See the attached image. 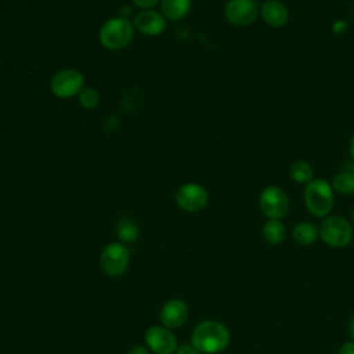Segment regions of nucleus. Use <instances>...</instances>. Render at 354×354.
Listing matches in <instances>:
<instances>
[{
	"instance_id": "obj_1",
	"label": "nucleus",
	"mask_w": 354,
	"mask_h": 354,
	"mask_svg": "<svg viewBox=\"0 0 354 354\" xmlns=\"http://www.w3.org/2000/svg\"><path fill=\"white\" fill-rule=\"evenodd\" d=\"M189 343L202 354H216L228 346L230 332L224 324L205 319L194 328Z\"/></svg>"
},
{
	"instance_id": "obj_2",
	"label": "nucleus",
	"mask_w": 354,
	"mask_h": 354,
	"mask_svg": "<svg viewBox=\"0 0 354 354\" xmlns=\"http://www.w3.org/2000/svg\"><path fill=\"white\" fill-rule=\"evenodd\" d=\"M335 194L329 181L313 178L304 188V205L314 217H326L333 209Z\"/></svg>"
},
{
	"instance_id": "obj_3",
	"label": "nucleus",
	"mask_w": 354,
	"mask_h": 354,
	"mask_svg": "<svg viewBox=\"0 0 354 354\" xmlns=\"http://www.w3.org/2000/svg\"><path fill=\"white\" fill-rule=\"evenodd\" d=\"M134 36V25L124 17L108 19L100 29V41L108 50H122L130 44Z\"/></svg>"
},
{
	"instance_id": "obj_4",
	"label": "nucleus",
	"mask_w": 354,
	"mask_h": 354,
	"mask_svg": "<svg viewBox=\"0 0 354 354\" xmlns=\"http://www.w3.org/2000/svg\"><path fill=\"white\" fill-rule=\"evenodd\" d=\"M322 242L330 248H344L354 236L353 224L342 216H326L318 227Z\"/></svg>"
},
{
	"instance_id": "obj_5",
	"label": "nucleus",
	"mask_w": 354,
	"mask_h": 354,
	"mask_svg": "<svg viewBox=\"0 0 354 354\" xmlns=\"http://www.w3.org/2000/svg\"><path fill=\"white\" fill-rule=\"evenodd\" d=\"M259 206L266 217L281 220L289 212L288 194L281 187L268 185L260 192Z\"/></svg>"
},
{
	"instance_id": "obj_6",
	"label": "nucleus",
	"mask_w": 354,
	"mask_h": 354,
	"mask_svg": "<svg viewBox=\"0 0 354 354\" xmlns=\"http://www.w3.org/2000/svg\"><path fill=\"white\" fill-rule=\"evenodd\" d=\"M84 77L77 69H61L58 71L50 82V88L53 94L58 98H71L79 95L84 88Z\"/></svg>"
},
{
	"instance_id": "obj_7",
	"label": "nucleus",
	"mask_w": 354,
	"mask_h": 354,
	"mask_svg": "<svg viewBox=\"0 0 354 354\" xmlns=\"http://www.w3.org/2000/svg\"><path fill=\"white\" fill-rule=\"evenodd\" d=\"M130 260V250L124 243L112 242L106 245L100 257L101 268L105 274L111 277H118L123 274L129 266Z\"/></svg>"
},
{
	"instance_id": "obj_8",
	"label": "nucleus",
	"mask_w": 354,
	"mask_h": 354,
	"mask_svg": "<svg viewBox=\"0 0 354 354\" xmlns=\"http://www.w3.org/2000/svg\"><path fill=\"white\" fill-rule=\"evenodd\" d=\"M260 14L256 0H228L224 7L225 19L235 26L252 25Z\"/></svg>"
},
{
	"instance_id": "obj_9",
	"label": "nucleus",
	"mask_w": 354,
	"mask_h": 354,
	"mask_svg": "<svg viewBox=\"0 0 354 354\" xmlns=\"http://www.w3.org/2000/svg\"><path fill=\"white\" fill-rule=\"evenodd\" d=\"M207 201L209 195L205 187L195 183H187L176 192V202L178 207L189 213L202 210L207 205Z\"/></svg>"
},
{
	"instance_id": "obj_10",
	"label": "nucleus",
	"mask_w": 354,
	"mask_h": 354,
	"mask_svg": "<svg viewBox=\"0 0 354 354\" xmlns=\"http://www.w3.org/2000/svg\"><path fill=\"white\" fill-rule=\"evenodd\" d=\"M145 343L155 354H174L177 339L166 326H151L145 332Z\"/></svg>"
},
{
	"instance_id": "obj_11",
	"label": "nucleus",
	"mask_w": 354,
	"mask_h": 354,
	"mask_svg": "<svg viewBox=\"0 0 354 354\" xmlns=\"http://www.w3.org/2000/svg\"><path fill=\"white\" fill-rule=\"evenodd\" d=\"M133 25L142 35L158 36L166 29V18L158 11L142 10L134 17Z\"/></svg>"
},
{
	"instance_id": "obj_12",
	"label": "nucleus",
	"mask_w": 354,
	"mask_h": 354,
	"mask_svg": "<svg viewBox=\"0 0 354 354\" xmlns=\"http://www.w3.org/2000/svg\"><path fill=\"white\" fill-rule=\"evenodd\" d=\"M188 318V306L181 299H171L166 301L160 310V321L162 324L169 328H180L185 324Z\"/></svg>"
},
{
	"instance_id": "obj_13",
	"label": "nucleus",
	"mask_w": 354,
	"mask_h": 354,
	"mask_svg": "<svg viewBox=\"0 0 354 354\" xmlns=\"http://www.w3.org/2000/svg\"><path fill=\"white\" fill-rule=\"evenodd\" d=\"M261 19L271 28H282L289 19V10L281 0H266L260 6Z\"/></svg>"
},
{
	"instance_id": "obj_14",
	"label": "nucleus",
	"mask_w": 354,
	"mask_h": 354,
	"mask_svg": "<svg viewBox=\"0 0 354 354\" xmlns=\"http://www.w3.org/2000/svg\"><path fill=\"white\" fill-rule=\"evenodd\" d=\"M292 236L297 245L308 246V245H313L318 239L319 231L315 224H313L310 221H301L293 227Z\"/></svg>"
},
{
	"instance_id": "obj_15",
	"label": "nucleus",
	"mask_w": 354,
	"mask_h": 354,
	"mask_svg": "<svg viewBox=\"0 0 354 354\" xmlns=\"http://www.w3.org/2000/svg\"><path fill=\"white\" fill-rule=\"evenodd\" d=\"M160 10L170 21L183 19L191 10V0H160Z\"/></svg>"
},
{
	"instance_id": "obj_16",
	"label": "nucleus",
	"mask_w": 354,
	"mask_h": 354,
	"mask_svg": "<svg viewBox=\"0 0 354 354\" xmlns=\"http://www.w3.org/2000/svg\"><path fill=\"white\" fill-rule=\"evenodd\" d=\"M261 234L266 242H268L270 245H279L286 236V228L281 220L268 218V221H266L263 225Z\"/></svg>"
},
{
	"instance_id": "obj_17",
	"label": "nucleus",
	"mask_w": 354,
	"mask_h": 354,
	"mask_svg": "<svg viewBox=\"0 0 354 354\" xmlns=\"http://www.w3.org/2000/svg\"><path fill=\"white\" fill-rule=\"evenodd\" d=\"M333 192L344 196H350L354 194V171L353 170H343L339 171L332 180Z\"/></svg>"
},
{
	"instance_id": "obj_18",
	"label": "nucleus",
	"mask_w": 354,
	"mask_h": 354,
	"mask_svg": "<svg viewBox=\"0 0 354 354\" xmlns=\"http://www.w3.org/2000/svg\"><path fill=\"white\" fill-rule=\"evenodd\" d=\"M289 176L296 184H308L313 180V166L306 160H295L289 167Z\"/></svg>"
},
{
	"instance_id": "obj_19",
	"label": "nucleus",
	"mask_w": 354,
	"mask_h": 354,
	"mask_svg": "<svg viewBox=\"0 0 354 354\" xmlns=\"http://www.w3.org/2000/svg\"><path fill=\"white\" fill-rule=\"evenodd\" d=\"M116 235L123 243H131L138 236V227L131 218H122L116 224Z\"/></svg>"
},
{
	"instance_id": "obj_20",
	"label": "nucleus",
	"mask_w": 354,
	"mask_h": 354,
	"mask_svg": "<svg viewBox=\"0 0 354 354\" xmlns=\"http://www.w3.org/2000/svg\"><path fill=\"white\" fill-rule=\"evenodd\" d=\"M79 102L83 108L86 109H94L98 106L100 104V94L97 90L91 88V87H84L80 93H79Z\"/></svg>"
},
{
	"instance_id": "obj_21",
	"label": "nucleus",
	"mask_w": 354,
	"mask_h": 354,
	"mask_svg": "<svg viewBox=\"0 0 354 354\" xmlns=\"http://www.w3.org/2000/svg\"><path fill=\"white\" fill-rule=\"evenodd\" d=\"M137 7L142 10H151L153 6H156L160 0H131Z\"/></svg>"
},
{
	"instance_id": "obj_22",
	"label": "nucleus",
	"mask_w": 354,
	"mask_h": 354,
	"mask_svg": "<svg viewBox=\"0 0 354 354\" xmlns=\"http://www.w3.org/2000/svg\"><path fill=\"white\" fill-rule=\"evenodd\" d=\"M174 354H201V353L189 343V344H183V346L177 347Z\"/></svg>"
},
{
	"instance_id": "obj_23",
	"label": "nucleus",
	"mask_w": 354,
	"mask_h": 354,
	"mask_svg": "<svg viewBox=\"0 0 354 354\" xmlns=\"http://www.w3.org/2000/svg\"><path fill=\"white\" fill-rule=\"evenodd\" d=\"M337 354H354V340L344 342V343L340 346Z\"/></svg>"
},
{
	"instance_id": "obj_24",
	"label": "nucleus",
	"mask_w": 354,
	"mask_h": 354,
	"mask_svg": "<svg viewBox=\"0 0 354 354\" xmlns=\"http://www.w3.org/2000/svg\"><path fill=\"white\" fill-rule=\"evenodd\" d=\"M127 354H149V350L144 346H134L133 348L129 350Z\"/></svg>"
},
{
	"instance_id": "obj_25",
	"label": "nucleus",
	"mask_w": 354,
	"mask_h": 354,
	"mask_svg": "<svg viewBox=\"0 0 354 354\" xmlns=\"http://www.w3.org/2000/svg\"><path fill=\"white\" fill-rule=\"evenodd\" d=\"M348 152H350V156H351V159L354 162V134L351 136L350 142H348Z\"/></svg>"
},
{
	"instance_id": "obj_26",
	"label": "nucleus",
	"mask_w": 354,
	"mask_h": 354,
	"mask_svg": "<svg viewBox=\"0 0 354 354\" xmlns=\"http://www.w3.org/2000/svg\"><path fill=\"white\" fill-rule=\"evenodd\" d=\"M348 333H350L351 340H354V315H353V318L350 321V325H348Z\"/></svg>"
},
{
	"instance_id": "obj_27",
	"label": "nucleus",
	"mask_w": 354,
	"mask_h": 354,
	"mask_svg": "<svg viewBox=\"0 0 354 354\" xmlns=\"http://www.w3.org/2000/svg\"><path fill=\"white\" fill-rule=\"evenodd\" d=\"M351 224L354 225V209L351 210Z\"/></svg>"
},
{
	"instance_id": "obj_28",
	"label": "nucleus",
	"mask_w": 354,
	"mask_h": 354,
	"mask_svg": "<svg viewBox=\"0 0 354 354\" xmlns=\"http://www.w3.org/2000/svg\"><path fill=\"white\" fill-rule=\"evenodd\" d=\"M256 1H257V0H256Z\"/></svg>"
}]
</instances>
